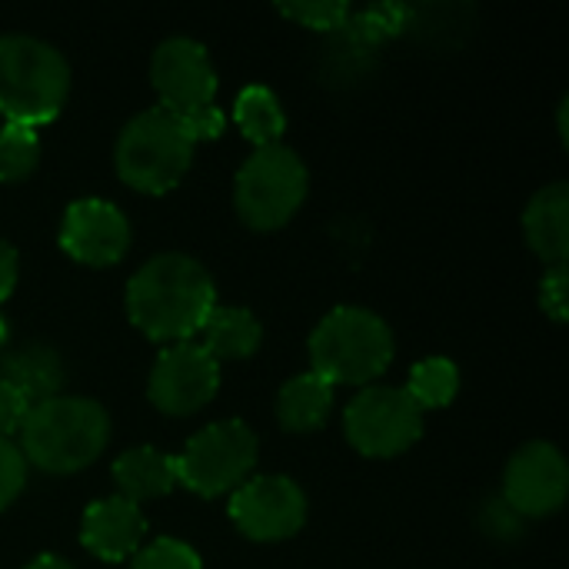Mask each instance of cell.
I'll return each mask as SVG.
<instances>
[{
  "label": "cell",
  "mask_w": 569,
  "mask_h": 569,
  "mask_svg": "<svg viewBox=\"0 0 569 569\" xmlns=\"http://www.w3.org/2000/svg\"><path fill=\"white\" fill-rule=\"evenodd\" d=\"M213 307V277L187 253H160L127 283V317L153 343H187L203 330Z\"/></svg>",
  "instance_id": "6da1fadb"
},
{
  "label": "cell",
  "mask_w": 569,
  "mask_h": 569,
  "mask_svg": "<svg viewBox=\"0 0 569 569\" xmlns=\"http://www.w3.org/2000/svg\"><path fill=\"white\" fill-rule=\"evenodd\" d=\"M20 453L43 473H77L90 467L110 440V417L97 400L53 397L30 407L20 423Z\"/></svg>",
  "instance_id": "7a4b0ae2"
},
{
  "label": "cell",
  "mask_w": 569,
  "mask_h": 569,
  "mask_svg": "<svg viewBox=\"0 0 569 569\" xmlns=\"http://www.w3.org/2000/svg\"><path fill=\"white\" fill-rule=\"evenodd\" d=\"M393 353L397 343L390 323L363 307H337L310 333V373L330 387L373 383L390 370Z\"/></svg>",
  "instance_id": "3957f363"
},
{
  "label": "cell",
  "mask_w": 569,
  "mask_h": 569,
  "mask_svg": "<svg viewBox=\"0 0 569 569\" xmlns=\"http://www.w3.org/2000/svg\"><path fill=\"white\" fill-rule=\"evenodd\" d=\"M70 93L63 53L37 37H0V117L3 123L43 127L60 117Z\"/></svg>",
  "instance_id": "277c9868"
},
{
  "label": "cell",
  "mask_w": 569,
  "mask_h": 569,
  "mask_svg": "<svg viewBox=\"0 0 569 569\" xmlns=\"http://www.w3.org/2000/svg\"><path fill=\"white\" fill-rule=\"evenodd\" d=\"M117 173L127 187L160 197L170 193L193 160V143L177 113L163 107H150L127 120L117 137Z\"/></svg>",
  "instance_id": "5b68a950"
},
{
  "label": "cell",
  "mask_w": 569,
  "mask_h": 569,
  "mask_svg": "<svg viewBox=\"0 0 569 569\" xmlns=\"http://www.w3.org/2000/svg\"><path fill=\"white\" fill-rule=\"evenodd\" d=\"M307 187L310 173L303 160L290 147L273 143L260 147L240 167L233 183V203L250 230H280L307 200Z\"/></svg>",
  "instance_id": "8992f818"
},
{
  "label": "cell",
  "mask_w": 569,
  "mask_h": 569,
  "mask_svg": "<svg viewBox=\"0 0 569 569\" xmlns=\"http://www.w3.org/2000/svg\"><path fill=\"white\" fill-rule=\"evenodd\" d=\"M257 433L240 420H220L193 433L173 457L177 483L203 500H217L243 487L257 467Z\"/></svg>",
  "instance_id": "52a82bcc"
},
{
  "label": "cell",
  "mask_w": 569,
  "mask_h": 569,
  "mask_svg": "<svg viewBox=\"0 0 569 569\" xmlns=\"http://www.w3.org/2000/svg\"><path fill=\"white\" fill-rule=\"evenodd\" d=\"M343 430L357 453L390 460L423 437V410L400 387H367L350 400Z\"/></svg>",
  "instance_id": "ba28073f"
},
{
  "label": "cell",
  "mask_w": 569,
  "mask_h": 569,
  "mask_svg": "<svg viewBox=\"0 0 569 569\" xmlns=\"http://www.w3.org/2000/svg\"><path fill=\"white\" fill-rule=\"evenodd\" d=\"M217 390L220 363L193 340L163 347L147 383L150 403L167 417H190L203 410L217 397Z\"/></svg>",
  "instance_id": "9c48e42d"
},
{
  "label": "cell",
  "mask_w": 569,
  "mask_h": 569,
  "mask_svg": "<svg viewBox=\"0 0 569 569\" xmlns=\"http://www.w3.org/2000/svg\"><path fill=\"white\" fill-rule=\"evenodd\" d=\"M230 520L253 543H280L303 530L307 497L290 477H253L230 493Z\"/></svg>",
  "instance_id": "30bf717a"
},
{
  "label": "cell",
  "mask_w": 569,
  "mask_h": 569,
  "mask_svg": "<svg viewBox=\"0 0 569 569\" xmlns=\"http://www.w3.org/2000/svg\"><path fill=\"white\" fill-rule=\"evenodd\" d=\"M569 467L567 457L553 443L520 447L503 473V503L513 517H550L567 503Z\"/></svg>",
  "instance_id": "8fae6325"
},
{
  "label": "cell",
  "mask_w": 569,
  "mask_h": 569,
  "mask_svg": "<svg viewBox=\"0 0 569 569\" xmlns=\"http://www.w3.org/2000/svg\"><path fill=\"white\" fill-rule=\"evenodd\" d=\"M150 80L160 107L177 117L210 107L217 97V70L210 63V53L190 37H170L153 50Z\"/></svg>",
  "instance_id": "7c38bea8"
},
{
  "label": "cell",
  "mask_w": 569,
  "mask_h": 569,
  "mask_svg": "<svg viewBox=\"0 0 569 569\" xmlns=\"http://www.w3.org/2000/svg\"><path fill=\"white\" fill-rule=\"evenodd\" d=\"M60 247L87 267H113L130 250V223L120 207L100 197L73 200L63 213Z\"/></svg>",
  "instance_id": "4fadbf2b"
},
{
  "label": "cell",
  "mask_w": 569,
  "mask_h": 569,
  "mask_svg": "<svg viewBox=\"0 0 569 569\" xmlns=\"http://www.w3.org/2000/svg\"><path fill=\"white\" fill-rule=\"evenodd\" d=\"M147 533V520L137 503L123 497H107L87 507L80 523V543L103 563L130 560Z\"/></svg>",
  "instance_id": "5bb4252c"
},
{
  "label": "cell",
  "mask_w": 569,
  "mask_h": 569,
  "mask_svg": "<svg viewBox=\"0 0 569 569\" xmlns=\"http://www.w3.org/2000/svg\"><path fill=\"white\" fill-rule=\"evenodd\" d=\"M523 230L530 250L547 260L550 267L567 263L569 257V187L567 183H550L533 200L527 203L523 213Z\"/></svg>",
  "instance_id": "9a60e30c"
},
{
  "label": "cell",
  "mask_w": 569,
  "mask_h": 569,
  "mask_svg": "<svg viewBox=\"0 0 569 569\" xmlns=\"http://www.w3.org/2000/svg\"><path fill=\"white\" fill-rule=\"evenodd\" d=\"M0 377L30 403H43L60 397L63 387V360L47 343H23L20 350L3 357Z\"/></svg>",
  "instance_id": "2e32d148"
},
{
  "label": "cell",
  "mask_w": 569,
  "mask_h": 569,
  "mask_svg": "<svg viewBox=\"0 0 569 569\" xmlns=\"http://www.w3.org/2000/svg\"><path fill=\"white\" fill-rule=\"evenodd\" d=\"M113 480H117V497L130 500V503H143V500H157L167 497L177 487V473H173V457L153 450V447H133L127 450L117 463H113Z\"/></svg>",
  "instance_id": "e0dca14e"
},
{
  "label": "cell",
  "mask_w": 569,
  "mask_h": 569,
  "mask_svg": "<svg viewBox=\"0 0 569 569\" xmlns=\"http://www.w3.org/2000/svg\"><path fill=\"white\" fill-rule=\"evenodd\" d=\"M333 410V387L317 373L287 380L277 393V420L287 433H313Z\"/></svg>",
  "instance_id": "ac0fdd59"
},
{
  "label": "cell",
  "mask_w": 569,
  "mask_h": 569,
  "mask_svg": "<svg viewBox=\"0 0 569 569\" xmlns=\"http://www.w3.org/2000/svg\"><path fill=\"white\" fill-rule=\"evenodd\" d=\"M200 333H203L200 347L217 363H223V360H247L263 343L260 320L250 310H243V307H213Z\"/></svg>",
  "instance_id": "d6986e66"
},
{
  "label": "cell",
  "mask_w": 569,
  "mask_h": 569,
  "mask_svg": "<svg viewBox=\"0 0 569 569\" xmlns=\"http://www.w3.org/2000/svg\"><path fill=\"white\" fill-rule=\"evenodd\" d=\"M233 120L240 127V133L260 150V147H273L280 143L283 130H287V117H283V107L277 100L273 90L253 83V87H243L237 93V103H233Z\"/></svg>",
  "instance_id": "ffe728a7"
},
{
  "label": "cell",
  "mask_w": 569,
  "mask_h": 569,
  "mask_svg": "<svg viewBox=\"0 0 569 569\" xmlns=\"http://www.w3.org/2000/svg\"><path fill=\"white\" fill-rule=\"evenodd\" d=\"M403 390L423 413L443 410L453 403V397L460 390V370L447 357H427L410 370V383Z\"/></svg>",
  "instance_id": "44dd1931"
},
{
  "label": "cell",
  "mask_w": 569,
  "mask_h": 569,
  "mask_svg": "<svg viewBox=\"0 0 569 569\" xmlns=\"http://www.w3.org/2000/svg\"><path fill=\"white\" fill-rule=\"evenodd\" d=\"M40 163V137L30 127L3 123L0 127V183L27 180Z\"/></svg>",
  "instance_id": "7402d4cb"
},
{
  "label": "cell",
  "mask_w": 569,
  "mask_h": 569,
  "mask_svg": "<svg viewBox=\"0 0 569 569\" xmlns=\"http://www.w3.org/2000/svg\"><path fill=\"white\" fill-rule=\"evenodd\" d=\"M130 569H203L200 553L193 547H187L183 540H153L150 547L133 553Z\"/></svg>",
  "instance_id": "603a6c76"
},
{
  "label": "cell",
  "mask_w": 569,
  "mask_h": 569,
  "mask_svg": "<svg viewBox=\"0 0 569 569\" xmlns=\"http://www.w3.org/2000/svg\"><path fill=\"white\" fill-rule=\"evenodd\" d=\"M277 13L293 20V23H303L310 30L333 33V30L347 27L353 10L347 3H340V0H330V3H277Z\"/></svg>",
  "instance_id": "cb8c5ba5"
},
{
  "label": "cell",
  "mask_w": 569,
  "mask_h": 569,
  "mask_svg": "<svg viewBox=\"0 0 569 569\" xmlns=\"http://www.w3.org/2000/svg\"><path fill=\"white\" fill-rule=\"evenodd\" d=\"M403 20H407V7L383 3V7L360 10L357 17L350 13L347 27H353V37H357V40L380 43V40H390L393 33H400V30H403Z\"/></svg>",
  "instance_id": "d4e9b609"
},
{
  "label": "cell",
  "mask_w": 569,
  "mask_h": 569,
  "mask_svg": "<svg viewBox=\"0 0 569 569\" xmlns=\"http://www.w3.org/2000/svg\"><path fill=\"white\" fill-rule=\"evenodd\" d=\"M23 483H27V460L13 440L0 437V513L20 497Z\"/></svg>",
  "instance_id": "484cf974"
},
{
  "label": "cell",
  "mask_w": 569,
  "mask_h": 569,
  "mask_svg": "<svg viewBox=\"0 0 569 569\" xmlns=\"http://www.w3.org/2000/svg\"><path fill=\"white\" fill-rule=\"evenodd\" d=\"M540 307L553 323H567L569 317V280L567 263L550 267L540 280Z\"/></svg>",
  "instance_id": "4316f807"
},
{
  "label": "cell",
  "mask_w": 569,
  "mask_h": 569,
  "mask_svg": "<svg viewBox=\"0 0 569 569\" xmlns=\"http://www.w3.org/2000/svg\"><path fill=\"white\" fill-rule=\"evenodd\" d=\"M180 123H183V130H187V137H190V143H203V140H217L220 133H223V127H227V117H223V110L220 107H200V110H190V113H183L180 117Z\"/></svg>",
  "instance_id": "83f0119b"
},
{
  "label": "cell",
  "mask_w": 569,
  "mask_h": 569,
  "mask_svg": "<svg viewBox=\"0 0 569 569\" xmlns=\"http://www.w3.org/2000/svg\"><path fill=\"white\" fill-rule=\"evenodd\" d=\"M27 413H30V403L0 377V437L10 440L20 430V423L27 420Z\"/></svg>",
  "instance_id": "f1b7e54d"
},
{
  "label": "cell",
  "mask_w": 569,
  "mask_h": 569,
  "mask_svg": "<svg viewBox=\"0 0 569 569\" xmlns=\"http://www.w3.org/2000/svg\"><path fill=\"white\" fill-rule=\"evenodd\" d=\"M17 273H20V257L10 243L0 240V303L13 293L17 287Z\"/></svg>",
  "instance_id": "f546056e"
},
{
  "label": "cell",
  "mask_w": 569,
  "mask_h": 569,
  "mask_svg": "<svg viewBox=\"0 0 569 569\" xmlns=\"http://www.w3.org/2000/svg\"><path fill=\"white\" fill-rule=\"evenodd\" d=\"M23 569H73L63 557H53V553H43V557H37L33 563H27Z\"/></svg>",
  "instance_id": "4dcf8cb0"
},
{
  "label": "cell",
  "mask_w": 569,
  "mask_h": 569,
  "mask_svg": "<svg viewBox=\"0 0 569 569\" xmlns=\"http://www.w3.org/2000/svg\"><path fill=\"white\" fill-rule=\"evenodd\" d=\"M3 347H7V323H3V317H0V353H3Z\"/></svg>",
  "instance_id": "1f68e13d"
}]
</instances>
